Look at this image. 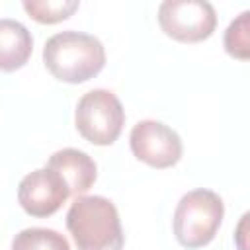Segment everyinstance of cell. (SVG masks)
Here are the masks:
<instances>
[{
	"label": "cell",
	"instance_id": "cell-1",
	"mask_svg": "<svg viewBox=\"0 0 250 250\" xmlns=\"http://www.w3.org/2000/svg\"><path fill=\"white\" fill-rule=\"evenodd\" d=\"M43 62L57 80L80 84L94 78L104 68L105 49L98 37L68 29L47 39Z\"/></svg>",
	"mask_w": 250,
	"mask_h": 250
},
{
	"label": "cell",
	"instance_id": "cell-2",
	"mask_svg": "<svg viewBox=\"0 0 250 250\" xmlns=\"http://www.w3.org/2000/svg\"><path fill=\"white\" fill-rule=\"evenodd\" d=\"M66 229L78 250H123L119 213L107 197L78 195L66 213Z\"/></svg>",
	"mask_w": 250,
	"mask_h": 250
},
{
	"label": "cell",
	"instance_id": "cell-3",
	"mask_svg": "<svg viewBox=\"0 0 250 250\" xmlns=\"http://www.w3.org/2000/svg\"><path fill=\"white\" fill-rule=\"evenodd\" d=\"M223 199L211 189H191L176 205L174 234L186 248H201L209 244L223 221Z\"/></svg>",
	"mask_w": 250,
	"mask_h": 250
},
{
	"label": "cell",
	"instance_id": "cell-4",
	"mask_svg": "<svg viewBox=\"0 0 250 250\" xmlns=\"http://www.w3.org/2000/svg\"><path fill=\"white\" fill-rule=\"evenodd\" d=\"M78 133L98 146H107L117 141L125 123V109L119 98L104 88L86 92L76 105Z\"/></svg>",
	"mask_w": 250,
	"mask_h": 250
},
{
	"label": "cell",
	"instance_id": "cell-5",
	"mask_svg": "<svg viewBox=\"0 0 250 250\" xmlns=\"http://www.w3.org/2000/svg\"><path fill=\"white\" fill-rule=\"evenodd\" d=\"M158 23L172 39L197 43L215 31L217 14L207 0H164L158 6Z\"/></svg>",
	"mask_w": 250,
	"mask_h": 250
},
{
	"label": "cell",
	"instance_id": "cell-6",
	"mask_svg": "<svg viewBox=\"0 0 250 250\" xmlns=\"http://www.w3.org/2000/svg\"><path fill=\"white\" fill-rule=\"evenodd\" d=\"M129 145L133 154L152 168H170L184 152L178 133L154 119L139 121L131 129Z\"/></svg>",
	"mask_w": 250,
	"mask_h": 250
},
{
	"label": "cell",
	"instance_id": "cell-7",
	"mask_svg": "<svg viewBox=\"0 0 250 250\" xmlns=\"http://www.w3.org/2000/svg\"><path fill=\"white\" fill-rule=\"evenodd\" d=\"M68 195L61 176L47 166L29 172L18 186V201L31 217H49L57 213Z\"/></svg>",
	"mask_w": 250,
	"mask_h": 250
},
{
	"label": "cell",
	"instance_id": "cell-8",
	"mask_svg": "<svg viewBox=\"0 0 250 250\" xmlns=\"http://www.w3.org/2000/svg\"><path fill=\"white\" fill-rule=\"evenodd\" d=\"M47 168H51L53 172H57L61 176V180L64 182L66 189L70 195H82L86 193L94 182H96V162L82 150L78 148H62L57 150L49 162Z\"/></svg>",
	"mask_w": 250,
	"mask_h": 250
},
{
	"label": "cell",
	"instance_id": "cell-9",
	"mask_svg": "<svg viewBox=\"0 0 250 250\" xmlns=\"http://www.w3.org/2000/svg\"><path fill=\"white\" fill-rule=\"evenodd\" d=\"M33 51V39L27 27L16 20L0 18V70L21 68Z\"/></svg>",
	"mask_w": 250,
	"mask_h": 250
},
{
	"label": "cell",
	"instance_id": "cell-10",
	"mask_svg": "<svg viewBox=\"0 0 250 250\" xmlns=\"http://www.w3.org/2000/svg\"><path fill=\"white\" fill-rule=\"evenodd\" d=\"M12 250H70V244L61 232L53 229L31 227L14 236Z\"/></svg>",
	"mask_w": 250,
	"mask_h": 250
},
{
	"label": "cell",
	"instance_id": "cell-11",
	"mask_svg": "<svg viewBox=\"0 0 250 250\" xmlns=\"http://www.w3.org/2000/svg\"><path fill=\"white\" fill-rule=\"evenodd\" d=\"M78 0H23V10L39 23H57L78 10Z\"/></svg>",
	"mask_w": 250,
	"mask_h": 250
},
{
	"label": "cell",
	"instance_id": "cell-12",
	"mask_svg": "<svg viewBox=\"0 0 250 250\" xmlns=\"http://www.w3.org/2000/svg\"><path fill=\"white\" fill-rule=\"evenodd\" d=\"M250 12L244 10L236 20H232L225 31V51L236 59L250 57V31H248Z\"/></svg>",
	"mask_w": 250,
	"mask_h": 250
}]
</instances>
